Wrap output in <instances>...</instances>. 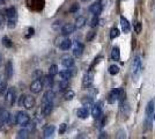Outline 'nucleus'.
I'll list each match as a JSON object with an SVG mask.
<instances>
[{"label": "nucleus", "instance_id": "nucleus-1", "mask_svg": "<svg viewBox=\"0 0 155 139\" xmlns=\"http://www.w3.org/2000/svg\"><path fill=\"white\" fill-rule=\"evenodd\" d=\"M6 16L8 21H7V27L8 29H14L16 26V20H18V12H16V8L15 7H9L6 9Z\"/></svg>", "mask_w": 155, "mask_h": 139}, {"label": "nucleus", "instance_id": "nucleus-2", "mask_svg": "<svg viewBox=\"0 0 155 139\" xmlns=\"http://www.w3.org/2000/svg\"><path fill=\"white\" fill-rule=\"evenodd\" d=\"M142 70V59L140 55H137L134 57V59L132 61V66H131V72H132V75L133 78L137 80V78L140 75Z\"/></svg>", "mask_w": 155, "mask_h": 139}, {"label": "nucleus", "instance_id": "nucleus-3", "mask_svg": "<svg viewBox=\"0 0 155 139\" xmlns=\"http://www.w3.org/2000/svg\"><path fill=\"white\" fill-rule=\"evenodd\" d=\"M29 122H30V116H29V114L27 113V111L20 110L14 116V123L20 126H23L25 127Z\"/></svg>", "mask_w": 155, "mask_h": 139}, {"label": "nucleus", "instance_id": "nucleus-4", "mask_svg": "<svg viewBox=\"0 0 155 139\" xmlns=\"http://www.w3.org/2000/svg\"><path fill=\"white\" fill-rule=\"evenodd\" d=\"M125 96V93L122 88H116V89H112L108 95V102L110 104H114L117 101H122L124 100Z\"/></svg>", "mask_w": 155, "mask_h": 139}, {"label": "nucleus", "instance_id": "nucleus-5", "mask_svg": "<svg viewBox=\"0 0 155 139\" xmlns=\"http://www.w3.org/2000/svg\"><path fill=\"white\" fill-rule=\"evenodd\" d=\"M119 113H120V117H122V119L125 121V119L129 118L130 113H131V107H130L127 101H125V100H122V101H120Z\"/></svg>", "mask_w": 155, "mask_h": 139}, {"label": "nucleus", "instance_id": "nucleus-6", "mask_svg": "<svg viewBox=\"0 0 155 139\" xmlns=\"http://www.w3.org/2000/svg\"><path fill=\"white\" fill-rule=\"evenodd\" d=\"M16 98H18V93H16L15 87H11V88H8V89H7V93H6V98H5L7 104H8L9 107H12L14 103H15Z\"/></svg>", "mask_w": 155, "mask_h": 139}, {"label": "nucleus", "instance_id": "nucleus-7", "mask_svg": "<svg viewBox=\"0 0 155 139\" xmlns=\"http://www.w3.org/2000/svg\"><path fill=\"white\" fill-rule=\"evenodd\" d=\"M25 109H28L30 110L32 109L35 104H36V100L32 95H23V99H22V103H21Z\"/></svg>", "mask_w": 155, "mask_h": 139}, {"label": "nucleus", "instance_id": "nucleus-8", "mask_svg": "<svg viewBox=\"0 0 155 139\" xmlns=\"http://www.w3.org/2000/svg\"><path fill=\"white\" fill-rule=\"evenodd\" d=\"M0 118L2 121V123L7 124V125H11V124L14 123V118L13 116H12V114L9 113L8 110H6V109H2L0 111Z\"/></svg>", "mask_w": 155, "mask_h": 139}, {"label": "nucleus", "instance_id": "nucleus-9", "mask_svg": "<svg viewBox=\"0 0 155 139\" xmlns=\"http://www.w3.org/2000/svg\"><path fill=\"white\" fill-rule=\"evenodd\" d=\"M29 89H30V92H31L32 94H38V93L42 92V89H43V82H42V79L38 78V79L34 80L31 84H30Z\"/></svg>", "mask_w": 155, "mask_h": 139}, {"label": "nucleus", "instance_id": "nucleus-10", "mask_svg": "<svg viewBox=\"0 0 155 139\" xmlns=\"http://www.w3.org/2000/svg\"><path fill=\"white\" fill-rule=\"evenodd\" d=\"M91 116L95 119H100L102 116V102H97L91 106Z\"/></svg>", "mask_w": 155, "mask_h": 139}, {"label": "nucleus", "instance_id": "nucleus-11", "mask_svg": "<svg viewBox=\"0 0 155 139\" xmlns=\"http://www.w3.org/2000/svg\"><path fill=\"white\" fill-rule=\"evenodd\" d=\"M53 110V102H45V103H42V108H41V114L43 117L49 116Z\"/></svg>", "mask_w": 155, "mask_h": 139}, {"label": "nucleus", "instance_id": "nucleus-12", "mask_svg": "<svg viewBox=\"0 0 155 139\" xmlns=\"http://www.w3.org/2000/svg\"><path fill=\"white\" fill-rule=\"evenodd\" d=\"M75 26L73 25V23H66L64 26L60 28V31H61V35L63 36H68V35H71L75 31Z\"/></svg>", "mask_w": 155, "mask_h": 139}, {"label": "nucleus", "instance_id": "nucleus-13", "mask_svg": "<svg viewBox=\"0 0 155 139\" xmlns=\"http://www.w3.org/2000/svg\"><path fill=\"white\" fill-rule=\"evenodd\" d=\"M84 51V44L81 42H75L74 45H73V55H74V57H77V58L81 57Z\"/></svg>", "mask_w": 155, "mask_h": 139}, {"label": "nucleus", "instance_id": "nucleus-14", "mask_svg": "<svg viewBox=\"0 0 155 139\" xmlns=\"http://www.w3.org/2000/svg\"><path fill=\"white\" fill-rule=\"evenodd\" d=\"M89 13H91L93 15H96V16H98L100 14L102 13V11H103V7H102V5L100 4V1H97V2H94L93 5H91L89 6Z\"/></svg>", "mask_w": 155, "mask_h": 139}, {"label": "nucleus", "instance_id": "nucleus-15", "mask_svg": "<svg viewBox=\"0 0 155 139\" xmlns=\"http://www.w3.org/2000/svg\"><path fill=\"white\" fill-rule=\"evenodd\" d=\"M13 73H14L13 63H12V60H8L6 64H5V77H6V79L7 80L12 79Z\"/></svg>", "mask_w": 155, "mask_h": 139}, {"label": "nucleus", "instance_id": "nucleus-16", "mask_svg": "<svg viewBox=\"0 0 155 139\" xmlns=\"http://www.w3.org/2000/svg\"><path fill=\"white\" fill-rule=\"evenodd\" d=\"M61 64H63V66H64L65 68H68V67L74 66L75 61L73 59V57L68 56V55H65V56L61 57Z\"/></svg>", "mask_w": 155, "mask_h": 139}, {"label": "nucleus", "instance_id": "nucleus-17", "mask_svg": "<svg viewBox=\"0 0 155 139\" xmlns=\"http://www.w3.org/2000/svg\"><path fill=\"white\" fill-rule=\"evenodd\" d=\"M155 111V100H150L147 106H146V110H145V115L146 117H152L154 115Z\"/></svg>", "mask_w": 155, "mask_h": 139}, {"label": "nucleus", "instance_id": "nucleus-18", "mask_svg": "<svg viewBox=\"0 0 155 139\" xmlns=\"http://www.w3.org/2000/svg\"><path fill=\"white\" fill-rule=\"evenodd\" d=\"M93 78H94V75H93L91 72H87L84 74V78H82V86H84V88L91 87V85L93 84Z\"/></svg>", "mask_w": 155, "mask_h": 139}, {"label": "nucleus", "instance_id": "nucleus-19", "mask_svg": "<svg viewBox=\"0 0 155 139\" xmlns=\"http://www.w3.org/2000/svg\"><path fill=\"white\" fill-rule=\"evenodd\" d=\"M56 98V93L53 92L52 89H48L44 95H43V99H42V103H45V102H53V100Z\"/></svg>", "mask_w": 155, "mask_h": 139}, {"label": "nucleus", "instance_id": "nucleus-20", "mask_svg": "<svg viewBox=\"0 0 155 139\" xmlns=\"http://www.w3.org/2000/svg\"><path fill=\"white\" fill-rule=\"evenodd\" d=\"M120 26H122V30L124 34H129L131 31V26H130V22L127 21L126 18L120 16Z\"/></svg>", "mask_w": 155, "mask_h": 139}, {"label": "nucleus", "instance_id": "nucleus-21", "mask_svg": "<svg viewBox=\"0 0 155 139\" xmlns=\"http://www.w3.org/2000/svg\"><path fill=\"white\" fill-rule=\"evenodd\" d=\"M56 131V127L54 125H46L43 130V137L44 138H50L53 136V133Z\"/></svg>", "mask_w": 155, "mask_h": 139}, {"label": "nucleus", "instance_id": "nucleus-22", "mask_svg": "<svg viewBox=\"0 0 155 139\" xmlns=\"http://www.w3.org/2000/svg\"><path fill=\"white\" fill-rule=\"evenodd\" d=\"M77 115L80 119H86L89 116V110H88V108H86V107H81V108L78 109Z\"/></svg>", "mask_w": 155, "mask_h": 139}, {"label": "nucleus", "instance_id": "nucleus-23", "mask_svg": "<svg viewBox=\"0 0 155 139\" xmlns=\"http://www.w3.org/2000/svg\"><path fill=\"white\" fill-rule=\"evenodd\" d=\"M59 48L63 50V51H67L72 48V41L70 38H63V41L60 42Z\"/></svg>", "mask_w": 155, "mask_h": 139}, {"label": "nucleus", "instance_id": "nucleus-24", "mask_svg": "<svg viewBox=\"0 0 155 139\" xmlns=\"http://www.w3.org/2000/svg\"><path fill=\"white\" fill-rule=\"evenodd\" d=\"M86 23H87V19L82 16V15H80V16H78L77 20H75V28L77 29H81V28H84L86 26Z\"/></svg>", "mask_w": 155, "mask_h": 139}, {"label": "nucleus", "instance_id": "nucleus-25", "mask_svg": "<svg viewBox=\"0 0 155 139\" xmlns=\"http://www.w3.org/2000/svg\"><path fill=\"white\" fill-rule=\"evenodd\" d=\"M42 82H43V87H46V88H51L53 86V77H44L42 79Z\"/></svg>", "mask_w": 155, "mask_h": 139}, {"label": "nucleus", "instance_id": "nucleus-26", "mask_svg": "<svg viewBox=\"0 0 155 139\" xmlns=\"http://www.w3.org/2000/svg\"><path fill=\"white\" fill-rule=\"evenodd\" d=\"M111 58L114 60H119L120 59V51H119V48L118 46H114L112 50H111Z\"/></svg>", "mask_w": 155, "mask_h": 139}, {"label": "nucleus", "instance_id": "nucleus-27", "mask_svg": "<svg viewBox=\"0 0 155 139\" xmlns=\"http://www.w3.org/2000/svg\"><path fill=\"white\" fill-rule=\"evenodd\" d=\"M74 96H75V93L72 89H66V92L64 93V99L66 101H71V100L74 99Z\"/></svg>", "mask_w": 155, "mask_h": 139}, {"label": "nucleus", "instance_id": "nucleus-28", "mask_svg": "<svg viewBox=\"0 0 155 139\" xmlns=\"http://www.w3.org/2000/svg\"><path fill=\"white\" fill-rule=\"evenodd\" d=\"M29 137V131L27 130V129H21L18 134H16V138H20V139H26Z\"/></svg>", "mask_w": 155, "mask_h": 139}, {"label": "nucleus", "instance_id": "nucleus-29", "mask_svg": "<svg viewBox=\"0 0 155 139\" xmlns=\"http://www.w3.org/2000/svg\"><path fill=\"white\" fill-rule=\"evenodd\" d=\"M1 43H2V45L5 46V48H7V49L13 46V42H12V40H11L9 37H7V36H4V37H2Z\"/></svg>", "mask_w": 155, "mask_h": 139}, {"label": "nucleus", "instance_id": "nucleus-30", "mask_svg": "<svg viewBox=\"0 0 155 139\" xmlns=\"http://www.w3.org/2000/svg\"><path fill=\"white\" fill-rule=\"evenodd\" d=\"M109 74H111V75H117L118 73H119V66L118 65H115V64H112V65H110L109 66Z\"/></svg>", "mask_w": 155, "mask_h": 139}, {"label": "nucleus", "instance_id": "nucleus-31", "mask_svg": "<svg viewBox=\"0 0 155 139\" xmlns=\"http://www.w3.org/2000/svg\"><path fill=\"white\" fill-rule=\"evenodd\" d=\"M58 72H59V71H58V66H57L56 64H52L51 66H50V68H49V75L54 78V77L58 74Z\"/></svg>", "mask_w": 155, "mask_h": 139}, {"label": "nucleus", "instance_id": "nucleus-32", "mask_svg": "<svg viewBox=\"0 0 155 139\" xmlns=\"http://www.w3.org/2000/svg\"><path fill=\"white\" fill-rule=\"evenodd\" d=\"M119 35H120L119 29L116 28V27H114V28L110 30V40H115V38H117Z\"/></svg>", "mask_w": 155, "mask_h": 139}, {"label": "nucleus", "instance_id": "nucleus-33", "mask_svg": "<svg viewBox=\"0 0 155 139\" xmlns=\"http://www.w3.org/2000/svg\"><path fill=\"white\" fill-rule=\"evenodd\" d=\"M68 81L70 80H60V82H59V91H61V92L66 91L68 88Z\"/></svg>", "mask_w": 155, "mask_h": 139}, {"label": "nucleus", "instance_id": "nucleus-34", "mask_svg": "<svg viewBox=\"0 0 155 139\" xmlns=\"http://www.w3.org/2000/svg\"><path fill=\"white\" fill-rule=\"evenodd\" d=\"M143 127H145V131H148V130L152 129V117H146L145 118Z\"/></svg>", "mask_w": 155, "mask_h": 139}, {"label": "nucleus", "instance_id": "nucleus-35", "mask_svg": "<svg viewBox=\"0 0 155 139\" xmlns=\"http://www.w3.org/2000/svg\"><path fill=\"white\" fill-rule=\"evenodd\" d=\"M82 103H84V107L88 108V107H91L94 103H93V99L91 98H86V99L82 100Z\"/></svg>", "mask_w": 155, "mask_h": 139}, {"label": "nucleus", "instance_id": "nucleus-36", "mask_svg": "<svg viewBox=\"0 0 155 139\" xmlns=\"http://www.w3.org/2000/svg\"><path fill=\"white\" fill-rule=\"evenodd\" d=\"M79 9H80V6H79V4H78V2H74V4H72V6L70 7L68 12H70V13H77Z\"/></svg>", "mask_w": 155, "mask_h": 139}, {"label": "nucleus", "instance_id": "nucleus-37", "mask_svg": "<svg viewBox=\"0 0 155 139\" xmlns=\"http://www.w3.org/2000/svg\"><path fill=\"white\" fill-rule=\"evenodd\" d=\"M95 36H96V31H95V30H91L89 33L87 34V36H86V41H87V42H91Z\"/></svg>", "mask_w": 155, "mask_h": 139}, {"label": "nucleus", "instance_id": "nucleus-38", "mask_svg": "<svg viewBox=\"0 0 155 139\" xmlns=\"http://www.w3.org/2000/svg\"><path fill=\"white\" fill-rule=\"evenodd\" d=\"M66 130H67V124H66V123H61V124L59 125V129H58L59 134H64V133L66 132Z\"/></svg>", "mask_w": 155, "mask_h": 139}, {"label": "nucleus", "instance_id": "nucleus-39", "mask_svg": "<svg viewBox=\"0 0 155 139\" xmlns=\"http://www.w3.org/2000/svg\"><path fill=\"white\" fill-rule=\"evenodd\" d=\"M134 30H136L137 34H140L142 30V23L141 22H137L136 26H134Z\"/></svg>", "mask_w": 155, "mask_h": 139}, {"label": "nucleus", "instance_id": "nucleus-40", "mask_svg": "<svg viewBox=\"0 0 155 139\" xmlns=\"http://www.w3.org/2000/svg\"><path fill=\"white\" fill-rule=\"evenodd\" d=\"M98 22H100V20H98V16H96V15H94V18L91 19V27H95L98 25Z\"/></svg>", "mask_w": 155, "mask_h": 139}, {"label": "nucleus", "instance_id": "nucleus-41", "mask_svg": "<svg viewBox=\"0 0 155 139\" xmlns=\"http://www.w3.org/2000/svg\"><path fill=\"white\" fill-rule=\"evenodd\" d=\"M117 138L122 139V138H126V132L124 131L123 129H120L118 132H117Z\"/></svg>", "mask_w": 155, "mask_h": 139}, {"label": "nucleus", "instance_id": "nucleus-42", "mask_svg": "<svg viewBox=\"0 0 155 139\" xmlns=\"http://www.w3.org/2000/svg\"><path fill=\"white\" fill-rule=\"evenodd\" d=\"M61 22L60 21H56V22H53V25H52V28L53 29H56V30H58L59 28H61Z\"/></svg>", "mask_w": 155, "mask_h": 139}, {"label": "nucleus", "instance_id": "nucleus-43", "mask_svg": "<svg viewBox=\"0 0 155 139\" xmlns=\"http://www.w3.org/2000/svg\"><path fill=\"white\" fill-rule=\"evenodd\" d=\"M98 138H108V133L107 132H102L101 133V134H100V136H98Z\"/></svg>", "mask_w": 155, "mask_h": 139}, {"label": "nucleus", "instance_id": "nucleus-44", "mask_svg": "<svg viewBox=\"0 0 155 139\" xmlns=\"http://www.w3.org/2000/svg\"><path fill=\"white\" fill-rule=\"evenodd\" d=\"M100 1V4L102 5V7H104L105 5H107V2H108V0H98Z\"/></svg>", "mask_w": 155, "mask_h": 139}, {"label": "nucleus", "instance_id": "nucleus-45", "mask_svg": "<svg viewBox=\"0 0 155 139\" xmlns=\"http://www.w3.org/2000/svg\"><path fill=\"white\" fill-rule=\"evenodd\" d=\"M4 23V16H2V14L0 13V26Z\"/></svg>", "mask_w": 155, "mask_h": 139}, {"label": "nucleus", "instance_id": "nucleus-46", "mask_svg": "<svg viewBox=\"0 0 155 139\" xmlns=\"http://www.w3.org/2000/svg\"><path fill=\"white\" fill-rule=\"evenodd\" d=\"M2 124H4V123H2V121H1V118H0V129H1V126H2Z\"/></svg>", "mask_w": 155, "mask_h": 139}, {"label": "nucleus", "instance_id": "nucleus-47", "mask_svg": "<svg viewBox=\"0 0 155 139\" xmlns=\"http://www.w3.org/2000/svg\"><path fill=\"white\" fill-rule=\"evenodd\" d=\"M81 1H82V2H89L91 0H81Z\"/></svg>", "mask_w": 155, "mask_h": 139}, {"label": "nucleus", "instance_id": "nucleus-48", "mask_svg": "<svg viewBox=\"0 0 155 139\" xmlns=\"http://www.w3.org/2000/svg\"><path fill=\"white\" fill-rule=\"evenodd\" d=\"M0 64H1V56H0Z\"/></svg>", "mask_w": 155, "mask_h": 139}, {"label": "nucleus", "instance_id": "nucleus-49", "mask_svg": "<svg viewBox=\"0 0 155 139\" xmlns=\"http://www.w3.org/2000/svg\"><path fill=\"white\" fill-rule=\"evenodd\" d=\"M154 119H155V115H154Z\"/></svg>", "mask_w": 155, "mask_h": 139}]
</instances>
